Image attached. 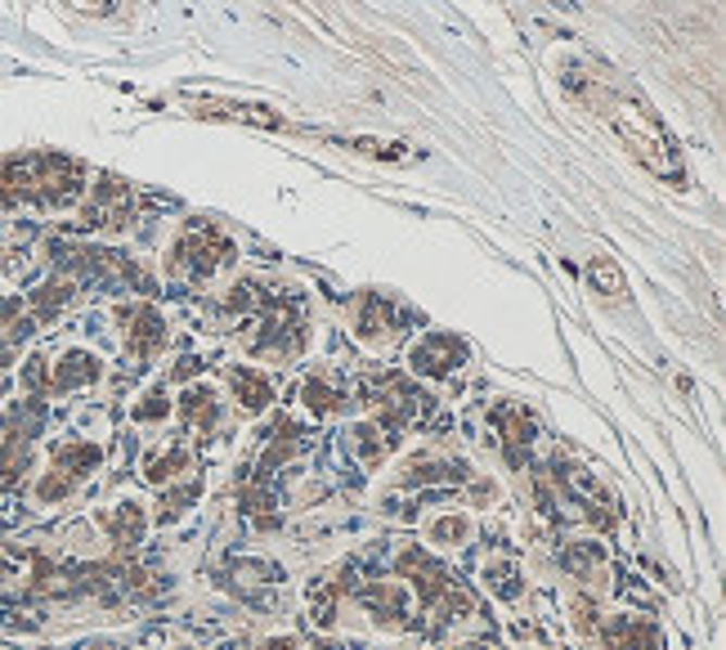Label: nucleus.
I'll list each match as a JSON object with an SVG mask.
<instances>
[{
  "label": "nucleus",
  "instance_id": "obj_2",
  "mask_svg": "<svg viewBox=\"0 0 726 650\" xmlns=\"http://www.w3.org/2000/svg\"><path fill=\"white\" fill-rule=\"evenodd\" d=\"M32 166H36V185H32V207L41 211H63V207H77L82 193H86V166L77 158H63V153H32Z\"/></svg>",
  "mask_w": 726,
  "mask_h": 650
},
{
  "label": "nucleus",
  "instance_id": "obj_16",
  "mask_svg": "<svg viewBox=\"0 0 726 650\" xmlns=\"http://www.w3.org/2000/svg\"><path fill=\"white\" fill-rule=\"evenodd\" d=\"M305 601H310V624L323 628V633H333V628H337V605H341L337 579H310Z\"/></svg>",
  "mask_w": 726,
  "mask_h": 650
},
{
  "label": "nucleus",
  "instance_id": "obj_26",
  "mask_svg": "<svg viewBox=\"0 0 726 650\" xmlns=\"http://www.w3.org/2000/svg\"><path fill=\"white\" fill-rule=\"evenodd\" d=\"M274 297L261 292V283H234L229 287V297H225V310L229 314H247V310H265Z\"/></svg>",
  "mask_w": 726,
  "mask_h": 650
},
{
  "label": "nucleus",
  "instance_id": "obj_22",
  "mask_svg": "<svg viewBox=\"0 0 726 650\" xmlns=\"http://www.w3.org/2000/svg\"><path fill=\"white\" fill-rule=\"evenodd\" d=\"M498 417H502L506 449H512V458H521V445H529V440H534V417H529L525 409H512V404H506Z\"/></svg>",
  "mask_w": 726,
  "mask_h": 650
},
{
  "label": "nucleus",
  "instance_id": "obj_24",
  "mask_svg": "<svg viewBox=\"0 0 726 650\" xmlns=\"http://www.w3.org/2000/svg\"><path fill=\"white\" fill-rule=\"evenodd\" d=\"M588 283H592V292H601L605 301H619L624 297V274H619V265L605 261V257L588 265Z\"/></svg>",
  "mask_w": 726,
  "mask_h": 650
},
{
  "label": "nucleus",
  "instance_id": "obj_30",
  "mask_svg": "<svg viewBox=\"0 0 726 650\" xmlns=\"http://www.w3.org/2000/svg\"><path fill=\"white\" fill-rule=\"evenodd\" d=\"M166 413H171V400H166V386H153L143 400L130 409V417L135 422H166Z\"/></svg>",
  "mask_w": 726,
  "mask_h": 650
},
{
  "label": "nucleus",
  "instance_id": "obj_42",
  "mask_svg": "<svg viewBox=\"0 0 726 650\" xmlns=\"http://www.w3.org/2000/svg\"><path fill=\"white\" fill-rule=\"evenodd\" d=\"M0 270H5V261H0Z\"/></svg>",
  "mask_w": 726,
  "mask_h": 650
},
{
  "label": "nucleus",
  "instance_id": "obj_14",
  "mask_svg": "<svg viewBox=\"0 0 726 650\" xmlns=\"http://www.w3.org/2000/svg\"><path fill=\"white\" fill-rule=\"evenodd\" d=\"M229 386H234L238 404H242L247 413H261V409H270V400H274V382H270L265 373H256V368H229Z\"/></svg>",
  "mask_w": 726,
  "mask_h": 650
},
{
  "label": "nucleus",
  "instance_id": "obj_1",
  "mask_svg": "<svg viewBox=\"0 0 726 650\" xmlns=\"http://www.w3.org/2000/svg\"><path fill=\"white\" fill-rule=\"evenodd\" d=\"M588 99H592L597 113H601L614 130H619V139L637 153V162H641L646 171H655L660 179H673V185H681L686 175H681V162H677L673 139L664 135L660 117L650 113L641 99H633L628 90H601V86H592Z\"/></svg>",
  "mask_w": 726,
  "mask_h": 650
},
{
  "label": "nucleus",
  "instance_id": "obj_28",
  "mask_svg": "<svg viewBox=\"0 0 726 650\" xmlns=\"http://www.w3.org/2000/svg\"><path fill=\"white\" fill-rule=\"evenodd\" d=\"M471 538V521L458 512V516H440L430 525V543H440V548H458V543H466Z\"/></svg>",
  "mask_w": 726,
  "mask_h": 650
},
{
  "label": "nucleus",
  "instance_id": "obj_31",
  "mask_svg": "<svg viewBox=\"0 0 726 650\" xmlns=\"http://www.w3.org/2000/svg\"><path fill=\"white\" fill-rule=\"evenodd\" d=\"M72 489H77V480H72L67 472H59V466H54V472H46L41 480H36V498H41V502H63Z\"/></svg>",
  "mask_w": 726,
  "mask_h": 650
},
{
  "label": "nucleus",
  "instance_id": "obj_4",
  "mask_svg": "<svg viewBox=\"0 0 726 650\" xmlns=\"http://www.w3.org/2000/svg\"><path fill=\"white\" fill-rule=\"evenodd\" d=\"M117 323H122V333H126V354L135 359V364H149V359L166 346V318L149 301L117 305Z\"/></svg>",
  "mask_w": 726,
  "mask_h": 650
},
{
  "label": "nucleus",
  "instance_id": "obj_33",
  "mask_svg": "<svg viewBox=\"0 0 726 650\" xmlns=\"http://www.w3.org/2000/svg\"><path fill=\"white\" fill-rule=\"evenodd\" d=\"M297 449H301V440H278V445H270L265 458H261V472H265V476L278 472L283 462H292V458H297Z\"/></svg>",
  "mask_w": 726,
  "mask_h": 650
},
{
  "label": "nucleus",
  "instance_id": "obj_3",
  "mask_svg": "<svg viewBox=\"0 0 726 650\" xmlns=\"http://www.w3.org/2000/svg\"><path fill=\"white\" fill-rule=\"evenodd\" d=\"M234 257H238V247L221 229L202 225V229H189L185 238L171 247V270L175 274H189V278H211L215 270L229 265Z\"/></svg>",
  "mask_w": 726,
  "mask_h": 650
},
{
  "label": "nucleus",
  "instance_id": "obj_10",
  "mask_svg": "<svg viewBox=\"0 0 726 650\" xmlns=\"http://www.w3.org/2000/svg\"><path fill=\"white\" fill-rule=\"evenodd\" d=\"M99 373H103V359H99V354H90V350H67L59 364H54V373H50V390L67 395V390H77V386L99 382Z\"/></svg>",
  "mask_w": 726,
  "mask_h": 650
},
{
  "label": "nucleus",
  "instance_id": "obj_15",
  "mask_svg": "<svg viewBox=\"0 0 726 650\" xmlns=\"http://www.w3.org/2000/svg\"><path fill=\"white\" fill-rule=\"evenodd\" d=\"M354 333H359V341H368V346L390 333V305L377 292H363L359 297V305H354Z\"/></svg>",
  "mask_w": 726,
  "mask_h": 650
},
{
  "label": "nucleus",
  "instance_id": "obj_25",
  "mask_svg": "<svg viewBox=\"0 0 726 650\" xmlns=\"http://www.w3.org/2000/svg\"><path fill=\"white\" fill-rule=\"evenodd\" d=\"M202 493V485L198 480H189V485H179V489H162V502H158V521L162 525H171V521H179L189 512V502Z\"/></svg>",
  "mask_w": 726,
  "mask_h": 650
},
{
  "label": "nucleus",
  "instance_id": "obj_41",
  "mask_svg": "<svg viewBox=\"0 0 726 650\" xmlns=\"http://www.w3.org/2000/svg\"><path fill=\"white\" fill-rule=\"evenodd\" d=\"M318 650H337V646H318Z\"/></svg>",
  "mask_w": 726,
  "mask_h": 650
},
{
  "label": "nucleus",
  "instance_id": "obj_18",
  "mask_svg": "<svg viewBox=\"0 0 726 650\" xmlns=\"http://www.w3.org/2000/svg\"><path fill=\"white\" fill-rule=\"evenodd\" d=\"M395 440H399V436L381 430L377 422H359V426L350 430V445H354V453H359L363 466H381V458L395 449Z\"/></svg>",
  "mask_w": 726,
  "mask_h": 650
},
{
  "label": "nucleus",
  "instance_id": "obj_12",
  "mask_svg": "<svg viewBox=\"0 0 726 650\" xmlns=\"http://www.w3.org/2000/svg\"><path fill=\"white\" fill-rule=\"evenodd\" d=\"M72 301H77V283H72L67 274H59V278H46L36 292L27 297V305H32V318L36 323H50V318H59Z\"/></svg>",
  "mask_w": 726,
  "mask_h": 650
},
{
  "label": "nucleus",
  "instance_id": "obj_32",
  "mask_svg": "<svg viewBox=\"0 0 726 650\" xmlns=\"http://www.w3.org/2000/svg\"><path fill=\"white\" fill-rule=\"evenodd\" d=\"M50 386V368H46V354H32L23 364V390L27 395H41Z\"/></svg>",
  "mask_w": 726,
  "mask_h": 650
},
{
  "label": "nucleus",
  "instance_id": "obj_5",
  "mask_svg": "<svg viewBox=\"0 0 726 650\" xmlns=\"http://www.w3.org/2000/svg\"><path fill=\"white\" fill-rule=\"evenodd\" d=\"M409 364H413V373L440 382V377H453L466 364V346L453 333H430L409 350Z\"/></svg>",
  "mask_w": 726,
  "mask_h": 650
},
{
  "label": "nucleus",
  "instance_id": "obj_36",
  "mask_svg": "<svg viewBox=\"0 0 726 650\" xmlns=\"http://www.w3.org/2000/svg\"><path fill=\"white\" fill-rule=\"evenodd\" d=\"M72 5L86 14H113V0H72Z\"/></svg>",
  "mask_w": 726,
  "mask_h": 650
},
{
  "label": "nucleus",
  "instance_id": "obj_9",
  "mask_svg": "<svg viewBox=\"0 0 726 650\" xmlns=\"http://www.w3.org/2000/svg\"><path fill=\"white\" fill-rule=\"evenodd\" d=\"M471 472L466 462H440V458H413L404 472H399V485L404 489H426V485H462Z\"/></svg>",
  "mask_w": 726,
  "mask_h": 650
},
{
  "label": "nucleus",
  "instance_id": "obj_37",
  "mask_svg": "<svg viewBox=\"0 0 726 650\" xmlns=\"http://www.w3.org/2000/svg\"><path fill=\"white\" fill-rule=\"evenodd\" d=\"M265 650H301V641L297 637H270Z\"/></svg>",
  "mask_w": 726,
  "mask_h": 650
},
{
  "label": "nucleus",
  "instance_id": "obj_23",
  "mask_svg": "<svg viewBox=\"0 0 726 650\" xmlns=\"http://www.w3.org/2000/svg\"><path fill=\"white\" fill-rule=\"evenodd\" d=\"M198 117H234V122H256V126H278L265 108H242V103H198Z\"/></svg>",
  "mask_w": 726,
  "mask_h": 650
},
{
  "label": "nucleus",
  "instance_id": "obj_19",
  "mask_svg": "<svg viewBox=\"0 0 726 650\" xmlns=\"http://www.w3.org/2000/svg\"><path fill=\"white\" fill-rule=\"evenodd\" d=\"M189 449L185 445H171V449H162V453H153L149 462H143V480L149 485H175L179 476L189 472Z\"/></svg>",
  "mask_w": 726,
  "mask_h": 650
},
{
  "label": "nucleus",
  "instance_id": "obj_34",
  "mask_svg": "<svg viewBox=\"0 0 726 650\" xmlns=\"http://www.w3.org/2000/svg\"><path fill=\"white\" fill-rule=\"evenodd\" d=\"M574 628L578 633H592L597 628V605H592V597H574Z\"/></svg>",
  "mask_w": 726,
  "mask_h": 650
},
{
  "label": "nucleus",
  "instance_id": "obj_21",
  "mask_svg": "<svg viewBox=\"0 0 726 650\" xmlns=\"http://www.w3.org/2000/svg\"><path fill=\"white\" fill-rule=\"evenodd\" d=\"M485 584H489V592L502 597V601H516V597L525 592V579H521V565H516V561H489V565H485Z\"/></svg>",
  "mask_w": 726,
  "mask_h": 650
},
{
  "label": "nucleus",
  "instance_id": "obj_13",
  "mask_svg": "<svg viewBox=\"0 0 726 650\" xmlns=\"http://www.w3.org/2000/svg\"><path fill=\"white\" fill-rule=\"evenodd\" d=\"M179 417H185V426L193 430V436H211L215 422H221V400H215L211 386H189L185 400H179Z\"/></svg>",
  "mask_w": 726,
  "mask_h": 650
},
{
  "label": "nucleus",
  "instance_id": "obj_39",
  "mask_svg": "<svg viewBox=\"0 0 726 650\" xmlns=\"http://www.w3.org/2000/svg\"><path fill=\"white\" fill-rule=\"evenodd\" d=\"M90 650H122V646H108V641H95Z\"/></svg>",
  "mask_w": 726,
  "mask_h": 650
},
{
  "label": "nucleus",
  "instance_id": "obj_35",
  "mask_svg": "<svg viewBox=\"0 0 726 650\" xmlns=\"http://www.w3.org/2000/svg\"><path fill=\"white\" fill-rule=\"evenodd\" d=\"M198 368H202V359H193V354H189V359H179V364H175V373H171V377H175V382H185V377H193Z\"/></svg>",
  "mask_w": 726,
  "mask_h": 650
},
{
  "label": "nucleus",
  "instance_id": "obj_7",
  "mask_svg": "<svg viewBox=\"0 0 726 650\" xmlns=\"http://www.w3.org/2000/svg\"><path fill=\"white\" fill-rule=\"evenodd\" d=\"M363 610L373 615L381 628H409V588L404 584H373L359 592Z\"/></svg>",
  "mask_w": 726,
  "mask_h": 650
},
{
  "label": "nucleus",
  "instance_id": "obj_20",
  "mask_svg": "<svg viewBox=\"0 0 726 650\" xmlns=\"http://www.w3.org/2000/svg\"><path fill=\"white\" fill-rule=\"evenodd\" d=\"M301 404L310 409V417H337V413L346 409V395L333 390L323 377H305V386H301Z\"/></svg>",
  "mask_w": 726,
  "mask_h": 650
},
{
  "label": "nucleus",
  "instance_id": "obj_6",
  "mask_svg": "<svg viewBox=\"0 0 726 650\" xmlns=\"http://www.w3.org/2000/svg\"><path fill=\"white\" fill-rule=\"evenodd\" d=\"M395 570L413 584V592H417L422 605H435V597H440V592L453 584L449 565H445V561H435L426 548H404V552H399V561H395Z\"/></svg>",
  "mask_w": 726,
  "mask_h": 650
},
{
  "label": "nucleus",
  "instance_id": "obj_11",
  "mask_svg": "<svg viewBox=\"0 0 726 650\" xmlns=\"http://www.w3.org/2000/svg\"><path fill=\"white\" fill-rule=\"evenodd\" d=\"M610 650H660V628L641 615H614L605 624Z\"/></svg>",
  "mask_w": 726,
  "mask_h": 650
},
{
  "label": "nucleus",
  "instance_id": "obj_38",
  "mask_svg": "<svg viewBox=\"0 0 726 650\" xmlns=\"http://www.w3.org/2000/svg\"><path fill=\"white\" fill-rule=\"evenodd\" d=\"M476 498H480V502H489V498H493V485H485V480H480V485H476Z\"/></svg>",
  "mask_w": 726,
  "mask_h": 650
},
{
  "label": "nucleus",
  "instance_id": "obj_8",
  "mask_svg": "<svg viewBox=\"0 0 726 650\" xmlns=\"http://www.w3.org/2000/svg\"><path fill=\"white\" fill-rule=\"evenodd\" d=\"M99 525H103L108 538L117 543V552H135V548L143 543V534H149V512H143L135 498H126V502H117L113 512H103Z\"/></svg>",
  "mask_w": 726,
  "mask_h": 650
},
{
  "label": "nucleus",
  "instance_id": "obj_40",
  "mask_svg": "<svg viewBox=\"0 0 726 650\" xmlns=\"http://www.w3.org/2000/svg\"><path fill=\"white\" fill-rule=\"evenodd\" d=\"M466 650H493V646H466Z\"/></svg>",
  "mask_w": 726,
  "mask_h": 650
},
{
  "label": "nucleus",
  "instance_id": "obj_17",
  "mask_svg": "<svg viewBox=\"0 0 726 650\" xmlns=\"http://www.w3.org/2000/svg\"><path fill=\"white\" fill-rule=\"evenodd\" d=\"M99 462H103V449H99V445H90V440H67V445H54V466H59V472H67L72 480L90 476Z\"/></svg>",
  "mask_w": 726,
  "mask_h": 650
},
{
  "label": "nucleus",
  "instance_id": "obj_29",
  "mask_svg": "<svg viewBox=\"0 0 726 650\" xmlns=\"http://www.w3.org/2000/svg\"><path fill=\"white\" fill-rule=\"evenodd\" d=\"M435 610H440V620L453 624V620H466L471 610H476V597H471L466 588H453V584H449L440 597H435Z\"/></svg>",
  "mask_w": 726,
  "mask_h": 650
},
{
  "label": "nucleus",
  "instance_id": "obj_27",
  "mask_svg": "<svg viewBox=\"0 0 726 650\" xmlns=\"http://www.w3.org/2000/svg\"><path fill=\"white\" fill-rule=\"evenodd\" d=\"M601 561H605V548H601V543H574V548L561 557V565H565L569 574H578V579H588V574H592Z\"/></svg>",
  "mask_w": 726,
  "mask_h": 650
}]
</instances>
